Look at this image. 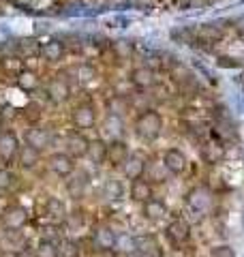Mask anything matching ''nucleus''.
I'll list each match as a JSON object with an SVG mask.
<instances>
[{
	"mask_svg": "<svg viewBox=\"0 0 244 257\" xmlns=\"http://www.w3.org/2000/svg\"><path fill=\"white\" fill-rule=\"evenodd\" d=\"M163 131V118L159 111L154 109H144L135 120V133L137 138L144 142H154Z\"/></svg>",
	"mask_w": 244,
	"mask_h": 257,
	"instance_id": "obj_1",
	"label": "nucleus"
},
{
	"mask_svg": "<svg viewBox=\"0 0 244 257\" xmlns=\"http://www.w3.org/2000/svg\"><path fill=\"white\" fill-rule=\"evenodd\" d=\"M212 202H214V197H212V193H210V189H206V187H195L189 195H186V204L199 216L212 208Z\"/></svg>",
	"mask_w": 244,
	"mask_h": 257,
	"instance_id": "obj_2",
	"label": "nucleus"
},
{
	"mask_svg": "<svg viewBox=\"0 0 244 257\" xmlns=\"http://www.w3.org/2000/svg\"><path fill=\"white\" fill-rule=\"evenodd\" d=\"M163 165H165V170H169L172 174L180 176L186 172V167H189V159L182 150L178 148H169L165 150V155H163Z\"/></svg>",
	"mask_w": 244,
	"mask_h": 257,
	"instance_id": "obj_3",
	"label": "nucleus"
},
{
	"mask_svg": "<svg viewBox=\"0 0 244 257\" xmlns=\"http://www.w3.org/2000/svg\"><path fill=\"white\" fill-rule=\"evenodd\" d=\"M165 236L174 246H180L191 238V225L182 219H176L165 227Z\"/></svg>",
	"mask_w": 244,
	"mask_h": 257,
	"instance_id": "obj_4",
	"label": "nucleus"
},
{
	"mask_svg": "<svg viewBox=\"0 0 244 257\" xmlns=\"http://www.w3.org/2000/svg\"><path fill=\"white\" fill-rule=\"evenodd\" d=\"M50 170L60 176V178H64V176H71L73 172H75V163H73V157L67 155V152H54V155L50 157Z\"/></svg>",
	"mask_w": 244,
	"mask_h": 257,
	"instance_id": "obj_5",
	"label": "nucleus"
},
{
	"mask_svg": "<svg viewBox=\"0 0 244 257\" xmlns=\"http://www.w3.org/2000/svg\"><path fill=\"white\" fill-rule=\"evenodd\" d=\"M223 39V26L216 22H208V24H201V26L195 30V41H201V43H216Z\"/></svg>",
	"mask_w": 244,
	"mask_h": 257,
	"instance_id": "obj_6",
	"label": "nucleus"
},
{
	"mask_svg": "<svg viewBox=\"0 0 244 257\" xmlns=\"http://www.w3.org/2000/svg\"><path fill=\"white\" fill-rule=\"evenodd\" d=\"M71 94V86L67 82V77L62 75H56L50 79V84H47V96L54 101V103H62L67 101Z\"/></svg>",
	"mask_w": 244,
	"mask_h": 257,
	"instance_id": "obj_7",
	"label": "nucleus"
},
{
	"mask_svg": "<svg viewBox=\"0 0 244 257\" xmlns=\"http://www.w3.org/2000/svg\"><path fill=\"white\" fill-rule=\"evenodd\" d=\"M28 221V212L22 206H9L3 212V223L7 229H22Z\"/></svg>",
	"mask_w": 244,
	"mask_h": 257,
	"instance_id": "obj_8",
	"label": "nucleus"
},
{
	"mask_svg": "<svg viewBox=\"0 0 244 257\" xmlns=\"http://www.w3.org/2000/svg\"><path fill=\"white\" fill-rule=\"evenodd\" d=\"M201 157L206 163L210 165H216V163H221L223 157H225V146H223V142L221 140H210V142H203L201 144Z\"/></svg>",
	"mask_w": 244,
	"mask_h": 257,
	"instance_id": "obj_9",
	"label": "nucleus"
},
{
	"mask_svg": "<svg viewBox=\"0 0 244 257\" xmlns=\"http://www.w3.org/2000/svg\"><path fill=\"white\" fill-rule=\"evenodd\" d=\"M20 152V140L18 135L11 131H3L0 133V159L3 161H11L13 157H18Z\"/></svg>",
	"mask_w": 244,
	"mask_h": 257,
	"instance_id": "obj_10",
	"label": "nucleus"
},
{
	"mask_svg": "<svg viewBox=\"0 0 244 257\" xmlns=\"http://www.w3.org/2000/svg\"><path fill=\"white\" fill-rule=\"evenodd\" d=\"M73 124L77 128H92L96 122V114H94V107L92 105H79L73 109Z\"/></svg>",
	"mask_w": 244,
	"mask_h": 257,
	"instance_id": "obj_11",
	"label": "nucleus"
},
{
	"mask_svg": "<svg viewBox=\"0 0 244 257\" xmlns=\"http://www.w3.org/2000/svg\"><path fill=\"white\" fill-rule=\"evenodd\" d=\"M50 142H52V135L47 128H41V126H30L28 131H26V144L32 148H37V150H43L50 146Z\"/></svg>",
	"mask_w": 244,
	"mask_h": 257,
	"instance_id": "obj_12",
	"label": "nucleus"
},
{
	"mask_svg": "<svg viewBox=\"0 0 244 257\" xmlns=\"http://www.w3.org/2000/svg\"><path fill=\"white\" fill-rule=\"evenodd\" d=\"M144 172H146V161L137 155H131L122 163V174H125V178H129V180H140Z\"/></svg>",
	"mask_w": 244,
	"mask_h": 257,
	"instance_id": "obj_13",
	"label": "nucleus"
},
{
	"mask_svg": "<svg viewBox=\"0 0 244 257\" xmlns=\"http://www.w3.org/2000/svg\"><path fill=\"white\" fill-rule=\"evenodd\" d=\"M129 79H131V84L135 88H152L154 84H157V79H154V71L148 69V67H135L131 71V75H129Z\"/></svg>",
	"mask_w": 244,
	"mask_h": 257,
	"instance_id": "obj_14",
	"label": "nucleus"
},
{
	"mask_svg": "<svg viewBox=\"0 0 244 257\" xmlns=\"http://www.w3.org/2000/svg\"><path fill=\"white\" fill-rule=\"evenodd\" d=\"M129 159V146L122 140H111V144H107V161L109 165H122Z\"/></svg>",
	"mask_w": 244,
	"mask_h": 257,
	"instance_id": "obj_15",
	"label": "nucleus"
},
{
	"mask_svg": "<svg viewBox=\"0 0 244 257\" xmlns=\"http://www.w3.org/2000/svg\"><path fill=\"white\" fill-rule=\"evenodd\" d=\"M88 146H90V142H88L81 133H71L67 138V155L71 157H86L88 155Z\"/></svg>",
	"mask_w": 244,
	"mask_h": 257,
	"instance_id": "obj_16",
	"label": "nucleus"
},
{
	"mask_svg": "<svg viewBox=\"0 0 244 257\" xmlns=\"http://www.w3.org/2000/svg\"><path fill=\"white\" fill-rule=\"evenodd\" d=\"M116 231H113L111 227H107V225H101V227L94 229V244L101 248V251H109V248H113V244H116Z\"/></svg>",
	"mask_w": 244,
	"mask_h": 257,
	"instance_id": "obj_17",
	"label": "nucleus"
},
{
	"mask_svg": "<svg viewBox=\"0 0 244 257\" xmlns=\"http://www.w3.org/2000/svg\"><path fill=\"white\" fill-rule=\"evenodd\" d=\"M88 184H90L88 176L84 172H79L77 176H73V178L67 182V191H69V195L73 199H81L86 195V191H88Z\"/></svg>",
	"mask_w": 244,
	"mask_h": 257,
	"instance_id": "obj_18",
	"label": "nucleus"
},
{
	"mask_svg": "<svg viewBox=\"0 0 244 257\" xmlns=\"http://www.w3.org/2000/svg\"><path fill=\"white\" fill-rule=\"evenodd\" d=\"M41 161V150L32 148V146H20V152H18V163L20 167L24 170H32V167H37V163Z\"/></svg>",
	"mask_w": 244,
	"mask_h": 257,
	"instance_id": "obj_19",
	"label": "nucleus"
},
{
	"mask_svg": "<svg viewBox=\"0 0 244 257\" xmlns=\"http://www.w3.org/2000/svg\"><path fill=\"white\" fill-rule=\"evenodd\" d=\"M165 214H167V206L161 202V199H148V202L144 204V216L148 221H161V219H165Z\"/></svg>",
	"mask_w": 244,
	"mask_h": 257,
	"instance_id": "obj_20",
	"label": "nucleus"
},
{
	"mask_svg": "<svg viewBox=\"0 0 244 257\" xmlns=\"http://www.w3.org/2000/svg\"><path fill=\"white\" fill-rule=\"evenodd\" d=\"M105 107H107V111L111 116H125L129 107H131V103H129L127 96H122V94H111L107 101H105Z\"/></svg>",
	"mask_w": 244,
	"mask_h": 257,
	"instance_id": "obj_21",
	"label": "nucleus"
},
{
	"mask_svg": "<svg viewBox=\"0 0 244 257\" xmlns=\"http://www.w3.org/2000/svg\"><path fill=\"white\" fill-rule=\"evenodd\" d=\"M41 56H43L47 62H58V60H62V56H64V43H60L58 39H52V41H47L43 47H41Z\"/></svg>",
	"mask_w": 244,
	"mask_h": 257,
	"instance_id": "obj_22",
	"label": "nucleus"
},
{
	"mask_svg": "<svg viewBox=\"0 0 244 257\" xmlns=\"http://www.w3.org/2000/svg\"><path fill=\"white\" fill-rule=\"evenodd\" d=\"M88 159L92 161L94 165H103L107 161V144L103 140H92L90 146H88Z\"/></svg>",
	"mask_w": 244,
	"mask_h": 257,
	"instance_id": "obj_23",
	"label": "nucleus"
},
{
	"mask_svg": "<svg viewBox=\"0 0 244 257\" xmlns=\"http://www.w3.org/2000/svg\"><path fill=\"white\" fill-rule=\"evenodd\" d=\"M131 199L133 202H142V204H146L148 199H152V187L146 180H133V184H131Z\"/></svg>",
	"mask_w": 244,
	"mask_h": 257,
	"instance_id": "obj_24",
	"label": "nucleus"
},
{
	"mask_svg": "<svg viewBox=\"0 0 244 257\" xmlns=\"http://www.w3.org/2000/svg\"><path fill=\"white\" fill-rule=\"evenodd\" d=\"M113 248L120 251V253H135L137 248H140V244H137V238L135 236L120 231V234L116 236V244H113Z\"/></svg>",
	"mask_w": 244,
	"mask_h": 257,
	"instance_id": "obj_25",
	"label": "nucleus"
},
{
	"mask_svg": "<svg viewBox=\"0 0 244 257\" xmlns=\"http://www.w3.org/2000/svg\"><path fill=\"white\" fill-rule=\"evenodd\" d=\"M174 43H184V45H193L195 43V30L191 26H176L169 32Z\"/></svg>",
	"mask_w": 244,
	"mask_h": 257,
	"instance_id": "obj_26",
	"label": "nucleus"
},
{
	"mask_svg": "<svg viewBox=\"0 0 244 257\" xmlns=\"http://www.w3.org/2000/svg\"><path fill=\"white\" fill-rule=\"evenodd\" d=\"M122 193H125V187H122V182L116 180V178H107L103 182V197L105 199H120Z\"/></svg>",
	"mask_w": 244,
	"mask_h": 257,
	"instance_id": "obj_27",
	"label": "nucleus"
},
{
	"mask_svg": "<svg viewBox=\"0 0 244 257\" xmlns=\"http://www.w3.org/2000/svg\"><path fill=\"white\" fill-rule=\"evenodd\" d=\"M45 212L50 214L52 219H64V216H67V208H64L62 199L50 197V199H47V204H45Z\"/></svg>",
	"mask_w": 244,
	"mask_h": 257,
	"instance_id": "obj_28",
	"label": "nucleus"
},
{
	"mask_svg": "<svg viewBox=\"0 0 244 257\" xmlns=\"http://www.w3.org/2000/svg\"><path fill=\"white\" fill-rule=\"evenodd\" d=\"M35 253H37V257H60V253H58V244H54L50 238L39 240V244H37V248H35Z\"/></svg>",
	"mask_w": 244,
	"mask_h": 257,
	"instance_id": "obj_29",
	"label": "nucleus"
},
{
	"mask_svg": "<svg viewBox=\"0 0 244 257\" xmlns=\"http://www.w3.org/2000/svg\"><path fill=\"white\" fill-rule=\"evenodd\" d=\"M122 126H125V122H122V118H120V116H111V114H107V118H105V122H103L105 133L111 135L113 140H116L118 135L122 133Z\"/></svg>",
	"mask_w": 244,
	"mask_h": 257,
	"instance_id": "obj_30",
	"label": "nucleus"
},
{
	"mask_svg": "<svg viewBox=\"0 0 244 257\" xmlns=\"http://www.w3.org/2000/svg\"><path fill=\"white\" fill-rule=\"evenodd\" d=\"M58 253H60V257H79L81 255V248H79V244L75 242V240L62 238L60 244H58Z\"/></svg>",
	"mask_w": 244,
	"mask_h": 257,
	"instance_id": "obj_31",
	"label": "nucleus"
},
{
	"mask_svg": "<svg viewBox=\"0 0 244 257\" xmlns=\"http://www.w3.org/2000/svg\"><path fill=\"white\" fill-rule=\"evenodd\" d=\"M18 86L22 90L32 92V90H37V86H39V77L32 73V71H22L20 77H18Z\"/></svg>",
	"mask_w": 244,
	"mask_h": 257,
	"instance_id": "obj_32",
	"label": "nucleus"
},
{
	"mask_svg": "<svg viewBox=\"0 0 244 257\" xmlns=\"http://www.w3.org/2000/svg\"><path fill=\"white\" fill-rule=\"evenodd\" d=\"M111 47H113V52H116L118 58H129V56L133 54V50H135L131 39H118V41H113Z\"/></svg>",
	"mask_w": 244,
	"mask_h": 257,
	"instance_id": "obj_33",
	"label": "nucleus"
},
{
	"mask_svg": "<svg viewBox=\"0 0 244 257\" xmlns=\"http://www.w3.org/2000/svg\"><path fill=\"white\" fill-rule=\"evenodd\" d=\"M71 73L75 75V79L79 84H86V82H92L94 77V69L90 67V64H79V67H73Z\"/></svg>",
	"mask_w": 244,
	"mask_h": 257,
	"instance_id": "obj_34",
	"label": "nucleus"
},
{
	"mask_svg": "<svg viewBox=\"0 0 244 257\" xmlns=\"http://www.w3.org/2000/svg\"><path fill=\"white\" fill-rule=\"evenodd\" d=\"M20 50L24 56H37L41 52V47L37 41H32V39H24V41L20 43Z\"/></svg>",
	"mask_w": 244,
	"mask_h": 257,
	"instance_id": "obj_35",
	"label": "nucleus"
},
{
	"mask_svg": "<svg viewBox=\"0 0 244 257\" xmlns=\"http://www.w3.org/2000/svg\"><path fill=\"white\" fill-rule=\"evenodd\" d=\"M92 11L86 9L84 5H69L67 9H62V15L64 18H75V15H90Z\"/></svg>",
	"mask_w": 244,
	"mask_h": 257,
	"instance_id": "obj_36",
	"label": "nucleus"
},
{
	"mask_svg": "<svg viewBox=\"0 0 244 257\" xmlns=\"http://www.w3.org/2000/svg\"><path fill=\"white\" fill-rule=\"evenodd\" d=\"M216 67H221V69H240L242 62L238 58H231V56H221V58H216Z\"/></svg>",
	"mask_w": 244,
	"mask_h": 257,
	"instance_id": "obj_37",
	"label": "nucleus"
},
{
	"mask_svg": "<svg viewBox=\"0 0 244 257\" xmlns=\"http://www.w3.org/2000/svg\"><path fill=\"white\" fill-rule=\"evenodd\" d=\"M210 257H235V251H233V246H229V244H218V246L212 248Z\"/></svg>",
	"mask_w": 244,
	"mask_h": 257,
	"instance_id": "obj_38",
	"label": "nucleus"
},
{
	"mask_svg": "<svg viewBox=\"0 0 244 257\" xmlns=\"http://www.w3.org/2000/svg\"><path fill=\"white\" fill-rule=\"evenodd\" d=\"M67 219V223H69V227H73V229H77V227H81L84 225V212L81 210H75V212H71V214H67L64 216Z\"/></svg>",
	"mask_w": 244,
	"mask_h": 257,
	"instance_id": "obj_39",
	"label": "nucleus"
},
{
	"mask_svg": "<svg viewBox=\"0 0 244 257\" xmlns=\"http://www.w3.org/2000/svg\"><path fill=\"white\" fill-rule=\"evenodd\" d=\"M24 116H26V120H30V122H37L41 118V107L37 103H28L26 109H24Z\"/></svg>",
	"mask_w": 244,
	"mask_h": 257,
	"instance_id": "obj_40",
	"label": "nucleus"
},
{
	"mask_svg": "<svg viewBox=\"0 0 244 257\" xmlns=\"http://www.w3.org/2000/svg\"><path fill=\"white\" fill-rule=\"evenodd\" d=\"M13 180H15V176L9 170H0V191L9 189L11 184H13Z\"/></svg>",
	"mask_w": 244,
	"mask_h": 257,
	"instance_id": "obj_41",
	"label": "nucleus"
},
{
	"mask_svg": "<svg viewBox=\"0 0 244 257\" xmlns=\"http://www.w3.org/2000/svg\"><path fill=\"white\" fill-rule=\"evenodd\" d=\"M144 67H148V69H159L161 67V54H154V52H148L146 54V64Z\"/></svg>",
	"mask_w": 244,
	"mask_h": 257,
	"instance_id": "obj_42",
	"label": "nucleus"
},
{
	"mask_svg": "<svg viewBox=\"0 0 244 257\" xmlns=\"http://www.w3.org/2000/svg\"><path fill=\"white\" fill-rule=\"evenodd\" d=\"M176 3V9H180V11H184V9H189L191 7V0H174Z\"/></svg>",
	"mask_w": 244,
	"mask_h": 257,
	"instance_id": "obj_43",
	"label": "nucleus"
},
{
	"mask_svg": "<svg viewBox=\"0 0 244 257\" xmlns=\"http://www.w3.org/2000/svg\"><path fill=\"white\" fill-rule=\"evenodd\" d=\"M135 7H140V9H148L150 7V0H131Z\"/></svg>",
	"mask_w": 244,
	"mask_h": 257,
	"instance_id": "obj_44",
	"label": "nucleus"
},
{
	"mask_svg": "<svg viewBox=\"0 0 244 257\" xmlns=\"http://www.w3.org/2000/svg\"><path fill=\"white\" fill-rule=\"evenodd\" d=\"M43 30H50V22H45V24L39 22V24H37V32H43Z\"/></svg>",
	"mask_w": 244,
	"mask_h": 257,
	"instance_id": "obj_45",
	"label": "nucleus"
},
{
	"mask_svg": "<svg viewBox=\"0 0 244 257\" xmlns=\"http://www.w3.org/2000/svg\"><path fill=\"white\" fill-rule=\"evenodd\" d=\"M240 24H242V26H238V35H240V39L244 41V20H242Z\"/></svg>",
	"mask_w": 244,
	"mask_h": 257,
	"instance_id": "obj_46",
	"label": "nucleus"
},
{
	"mask_svg": "<svg viewBox=\"0 0 244 257\" xmlns=\"http://www.w3.org/2000/svg\"><path fill=\"white\" fill-rule=\"evenodd\" d=\"M240 84H242V88H244V73H242V77H240Z\"/></svg>",
	"mask_w": 244,
	"mask_h": 257,
	"instance_id": "obj_47",
	"label": "nucleus"
},
{
	"mask_svg": "<svg viewBox=\"0 0 244 257\" xmlns=\"http://www.w3.org/2000/svg\"><path fill=\"white\" fill-rule=\"evenodd\" d=\"M15 257H26V255H24V253H18V255H15Z\"/></svg>",
	"mask_w": 244,
	"mask_h": 257,
	"instance_id": "obj_48",
	"label": "nucleus"
},
{
	"mask_svg": "<svg viewBox=\"0 0 244 257\" xmlns=\"http://www.w3.org/2000/svg\"><path fill=\"white\" fill-rule=\"evenodd\" d=\"M0 257H7V255H5V251H0Z\"/></svg>",
	"mask_w": 244,
	"mask_h": 257,
	"instance_id": "obj_49",
	"label": "nucleus"
}]
</instances>
